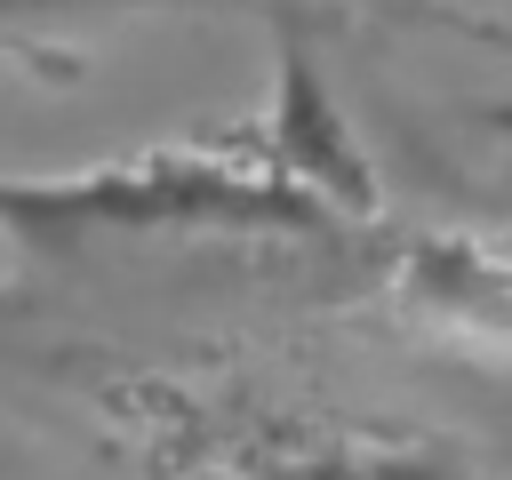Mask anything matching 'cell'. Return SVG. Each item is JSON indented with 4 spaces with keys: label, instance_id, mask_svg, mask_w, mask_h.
<instances>
[{
    "label": "cell",
    "instance_id": "obj_3",
    "mask_svg": "<svg viewBox=\"0 0 512 480\" xmlns=\"http://www.w3.org/2000/svg\"><path fill=\"white\" fill-rule=\"evenodd\" d=\"M280 184H296L304 200H320L328 216L344 224H384V192H376V168L320 72V48L304 32L296 8L272 16V112H264V152H256Z\"/></svg>",
    "mask_w": 512,
    "mask_h": 480
},
{
    "label": "cell",
    "instance_id": "obj_1",
    "mask_svg": "<svg viewBox=\"0 0 512 480\" xmlns=\"http://www.w3.org/2000/svg\"><path fill=\"white\" fill-rule=\"evenodd\" d=\"M376 232V224H368ZM0 240H8V304H40L56 280H88L104 248L144 240H360V224L328 216L296 184H280L256 152H192L152 144L128 160H96L72 176H0Z\"/></svg>",
    "mask_w": 512,
    "mask_h": 480
},
{
    "label": "cell",
    "instance_id": "obj_2",
    "mask_svg": "<svg viewBox=\"0 0 512 480\" xmlns=\"http://www.w3.org/2000/svg\"><path fill=\"white\" fill-rule=\"evenodd\" d=\"M88 408L152 480H496L448 440L344 408L208 392L184 376H112L88 392Z\"/></svg>",
    "mask_w": 512,
    "mask_h": 480
},
{
    "label": "cell",
    "instance_id": "obj_4",
    "mask_svg": "<svg viewBox=\"0 0 512 480\" xmlns=\"http://www.w3.org/2000/svg\"><path fill=\"white\" fill-rule=\"evenodd\" d=\"M376 288L416 320L480 352H512V264L464 248V240H408L376 256Z\"/></svg>",
    "mask_w": 512,
    "mask_h": 480
},
{
    "label": "cell",
    "instance_id": "obj_5",
    "mask_svg": "<svg viewBox=\"0 0 512 480\" xmlns=\"http://www.w3.org/2000/svg\"><path fill=\"white\" fill-rule=\"evenodd\" d=\"M216 16V8H256L280 16L288 0H0V64H48V48L64 32L88 24H120V16Z\"/></svg>",
    "mask_w": 512,
    "mask_h": 480
}]
</instances>
